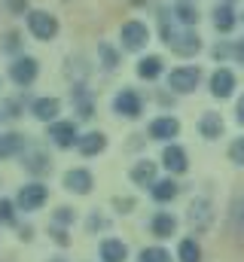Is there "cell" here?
Masks as SVG:
<instances>
[{
    "mask_svg": "<svg viewBox=\"0 0 244 262\" xmlns=\"http://www.w3.org/2000/svg\"><path fill=\"white\" fill-rule=\"evenodd\" d=\"M162 162H165V168L174 171V174H183V171H186V152H183L180 146H168V149L162 152Z\"/></svg>",
    "mask_w": 244,
    "mask_h": 262,
    "instance_id": "5bb4252c",
    "label": "cell"
},
{
    "mask_svg": "<svg viewBox=\"0 0 244 262\" xmlns=\"http://www.w3.org/2000/svg\"><path fill=\"white\" fill-rule=\"evenodd\" d=\"M34 76H37V61H34V58H18V61L12 64V79H15L18 85L34 82Z\"/></svg>",
    "mask_w": 244,
    "mask_h": 262,
    "instance_id": "9c48e42d",
    "label": "cell"
},
{
    "mask_svg": "<svg viewBox=\"0 0 244 262\" xmlns=\"http://www.w3.org/2000/svg\"><path fill=\"white\" fill-rule=\"evenodd\" d=\"M214 25H217V31H232L235 28V15H232V9L229 6H217V12H214Z\"/></svg>",
    "mask_w": 244,
    "mask_h": 262,
    "instance_id": "7402d4cb",
    "label": "cell"
},
{
    "mask_svg": "<svg viewBox=\"0 0 244 262\" xmlns=\"http://www.w3.org/2000/svg\"><path fill=\"white\" fill-rule=\"evenodd\" d=\"M159 73H162V58H156V55H150L137 64V76H144V79H156Z\"/></svg>",
    "mask_w": 244,
    "mask_h": 262,
    "instance_id": "44dd1931",
    "label": "cell"
},
{
    "mask_svg": "<svg viewBox=\"0 0 244 262\" xmlns=\"http://www.w3.org/2000/svg\"><path fill=\"white\" fill-rule=\"evenodd\" d=\"M49 137H52L58 146H73V140H76L79 134H76V125H73V122H55V125L49 128Z\"/></svg>",
    "mask_w": 244,
    "mask_h": 262,
    "instance_id": "8fae6325",
    "label": "cell"
},
{
    "mask_svg": "<svg viewBox=\"0 0 244 262\" xmlns=\"http://www.w3.org/2000/svg\"><path fill=\"white\" fill-rule=\"evenodd\" d=\"M174 195H177V183L174 180H162V183L153 186V198L156 201H171Z\"/></svg>",
    "mask_w": 244,
    "mask_h": 262,
    "instance_id": "603a6c76",
    "label": "cell"
},
{
    "mask_svg": "<svg viewBox=\"0 0 244 262\" xmlns=\"http://www.w3.org/2000/svg\"><path fill=\"white\" fill-rule=\"evenodd\" d=\"M189 223H192V229H208V223H211V204L208 201H195L189 207Z\"/></svg>",
    "mask_w": 244,
    "mask_h": 262,
    "instance_id": "9a60e30c",
    "label": "cell"
},
{
    "mask_svg": "<svg viewBox=\"0 0 244 262\" xmlns=\"http://www.w3.org/2000/svg\"><path fill=\"white\" fill-rule=\"evenodd\" d=\"M180 262H201V250L192 238L180 241Z\"/></svg>",
    "mask_w": 244,
    "mask_h": 262,
    "instance_id": "cb8c5ba5",
    "label": "cell"
},
{
    "mask_svg": "<svg viewBox=\"0 0 244 262\" xmlns=\"http://www.w3.org/2000/svg\"><path fill=\"white\" fill-rule=\"evenodd\" d=\"M162 37H165V43L177 52V55H195L198 49H201V40L192 34V31H186V34H177L171 25H168V15H162Z\"/></svg>",
    "mask_w": 244,
    "mask_h": 262,
    "instance_id": "6da1fadb",
    "label": "cell"
},
{
    "mask_svg": "<svg viewBox=\"0 0 244 262\" xmlns=\"http://www.w3.org/2000/svg\"><path fill=\"white\" fill-rule=\"evenodd\" d=\"M238 55H241V61H244V46H241V49H238Z\"/></svg>",
    "mask_w": 244,
    "mask_h": 262,
    "instance_id": "d6a6232c",
    "label": "cell"
},
{
    "mask_svg": "<svg viewBox=\"0 0 244 262\" xmlns=\"http://www.w3.org/2000/svg\"><path fill=\"white\" fill-rule=\"evenodd\" d=\"M238 122H241V125H244V98H241V101H238Z\"/></svg>",
    "mask_w": 244,
    "mask_h": 262,
    "instance_id": "1f68e13d",
    "label": "cell"
},
{
    "mask_svg": "<svg viewBox=\"0 0 244 262\" xmlns=\"http://www.w3.org/2000/svg\"><path fill=\"white\" fill-rule=\"evenodd\" d=\"M101 58L107 61V67H116V55H113V49H110V46H101Z\"/></svg>",
    "mask_w": 244,
    "mask_h": 262,
    "instance_id": "4dcf8cb0",
    "label": "cell"
},
{
    "mask_svg": "<svg viewBox=\"0 0 244 262\" xmlns=\"http://www.w3.org/2000/svg\"><path fill=\"white\" fill-rule=\"evenodd\" d=\"M177 131H180V122H177V119L162 116V119H156V122L150 125V137H156V140H168V137H174Z\"/></svg>",
    "mask_w": 244,
    "mask_h": 262,
    "instance_id": "30bf717a",
    "label": "cell"
},
{
    "mask_svg": "<svg viewBox=\"0 0 244 262\" xmlns=\"http://www.w3.org/2000/svg\"><path fill=\"white\" fill-rule=\"evenodd\" d=\"M232 89H235V73L226 70V67H220V70L211 76V92H214V98H229Z\"/></svg>",
    "mask_w": 244,
    "mask_h": 262,
    "instance_id": "5b68a950",
    "label": "cell"
},
{
    "mask_svg": "<svg viewBox=\"0 0 244 262\" xmlns=\"http://www.w3.org/2000/svg\"><path fill=\"white\" fill-rule=\"evenodd\" d=\"M198 131H201V137H220V131H223V119H220V113H205L201 116V122H198Z\"/></svg>",
    "mask_w": 244,
    "mask_h": 262,
    "instance_id": "d6986e66",
    "label": "cell"
},
{
    "mask_svg": "<svg viewBox=\"0 0 244 262\" xmlns=\"http://www.w3.org/2000/svg\"><path fill=\"white\" fill-rule=\"evenodd\" d=\"M229 159H232L235 165H244V137L232 140V146H229Z\"/></svg>",
    "mask_w": 244,
    "mask_h": 262,
    "instance_id": "83f0119b",
    "label": "cell"
},
{
    "mask_svg": "<svg viewBox=\"0 0 244 262\" xmlns=\"http://www.w3.org/2000/svg\"><path fill=\"white\" fill-rule=\"evenodd\" d=\"M198 79H201V70L198 67H177V70H171L168 85L174 92H192L198 85Z\"/></svg>",
    "mask_w": 244,
    "mask_h": 262,
    "instance_id": "277c9868",
    "label": "cell"
},
{
    "mask_svg": "<svg viewBox=\"0 0 244 262\" xmlns=\"http://www.w3.org/2000/svg\"><path fill=\"white\" fill-rule=\"evenodd\" d=\"M25 149V137L22 134H0V159H9L15 152Z\"/></svg>",
    "mask_w": 244,
    "mask_h": 262,
    "instance_id": "2e32d148",
    "label": "cell"
},
{
    "mask_svg": "<svg viewBox=\"0 0 244 262\" xmlns=\"http://www.w3.org/2000/svg\"><path fill=\"white\" fill-rule=\"evenodd\" d=\"M116 113L128 116V119H137L140 116V98L134 92H119L116 95Z\"/></svg>",
    "mask_w": 244,
    "mask_h": 262,
    "instance_id": "ba28073f",
    "label": "cell"
},
{
    "mask_svg": "<svg viewBox=\"0 0 244 262\" xmlns=\"http://www.w3.org/2000/svg\"><path fill=\"white\" fill-rule=\"evenodd\" d=\"M28 168H31V171H37V174H43V171H49V159H46L43 152H34V156H31V162H28Z\"/></svg>",
    "mask_w": 244,
    "mask_h": 262,
    "instance_id": "484cf974",
    "label": "cell"
},
{
    "mask_svg": "<svg viewBox=\"0 0 244 262\" xmlns=\"http://www.w3.org/2000/svg\"><path fill=\"white\" fill-rule=\"evenodd\" d=\"M28 28H31V34H34L37 40H52V37L58 34V21H55V15L40 12V9L28 15Z\"/></svg>",
    "mask_w": 244,
    "mask_h": 262,
    "instance_id": "7a4b0ae2",
    "label": "cell"
},
{
    "mask_svg": "<svg viewBox=\"0 0 244 262\" xmlns=\"http://www.w3.org/2000/svg\"><path fill=\"white\" fill-rule=\"evenodd\" d=\"M104 146H107V137H104L101 131H92V134L79 137V152H83V156H98Z\"/></svg>",
    "mask_w": 244,
    "mask_h": 262,
    "instance_id": "4fadbf2b",
    "label": "cell"
},
{
    "mask_svg": "<svg viewBox=\"0 0 244 262\" xmlns=\"http://www.w3.org/2000/svg\"><path fill=\"white\" fill-rule=\"evenodd\" d=\"M64 186L70 189V192H79V195H86L89 189H92V174L89 171H67L64 174Z\"/></svg>",
    "mask_w": 244,
    "mask_h": 262,
    "instance_id": "52a82bcc",
    "label": "cell"
},
{
    "mask_svg": "<svg viewBox=\"0 0 244 262\" xmlns=\"http://www.w3.org/2000/svg\"><path fill=\"white\" fill-rule=\"evenodd\" d=\"M131 180H134L137 186H150V183L156 180V165H153V162H137L134 171H131Z\"/></svg>",
    "mask_w": 244,
    "mask_h": 262,
    "instance_id": "ffe728a7",
    "label": "cell"
},
{
    "mask_svg": "<svg viewBox=\"0 0 244 262\" xmlns=\"http://www.w3.org/2000/svg\"><path fill=\"white\" fill-rule=\"evenodd\" d=\"M43 201H46V186H40V183L22 186V192H18V204H22L25 210H37Z\"/></svg>",
    "mask_w": 244,
    "mask_h": 262,
    "instance_id": "8992f818",
    "label": "cell"
},
{
    "mask_svg": "<svg viewBox=\"0 0 244 262\" xmlns=\"http://www.w3.org/2000/svg\"><path fill=\"white\" fill-rule=\"evenodd\" d=\"M177 18H180L183 25H195L198 21V12L192 6H177Z\"/></svg>",
    "mask_w": 244,
    "mask_h": 262,
    "instance_id": "f1b7e54d",
    "label": "cell"
},
{
    "mask_svg": "<svg viewBox=\"0 0 244 262\" xmlns=\"http://www.w3.org/2000/svg\"><path fill=\"white\" fill-rule=\"evenodd\" d=\"M150 229H153V235H156V238H171V235H174V229H177V220H174L171 213H156V216H153V223H150Z\"/></svg>",
    "mask_w": 244,
    "mask_h": 262,
    "instance_id": "7c38bea8",
    "label": "cell"
},
{
    "mask_svg": "<svg viewBox=\"0 0 244 262\" xmlns=\"http://www.w3.org/2000/svg\"><path fill=\"white\" fill-rule=\"evenodd\" d=\"M147 40H150L147 25H140V21H125V25H122V46H125V49L137 52V49L147 46Z\"/></svg>",
    "mask_w": 244,
    "mask_h": 262,
    "instance_id": "3957f363",
    "label": "cell"
},
{
    "mask_svg": "<svg viewBox=\"0 0 244 262\" xmlns=\"http://www.w3.org/2000/svg\"><path fill=\"white\" fill-rule=\"evenodd\" d=\"M140 262H171V256H168V250H162V247H147V250L140 253Z\"/></svg>",
    "mask_w": 244,
    "mask_h": 262,
    "instance_id": "d4e9b609",
    "label": "cell"
},
{
    "mask_svg": "<svg viewBox=\"0 0 244 262\" xmlns=\"http://www.w3.org/2000/svg\"><path fill=\"white\" fill-rule=\"evenodd\" d=\"M232 223L244 232V195H238L235 198V204H232Z\"/></svg>",
    "mask_w": 244,
    "mask_h": 262,
    "instance_id": "4316f807",
    "label": "cell"
},
{
    "mask_svg": "<svg viewBox=\"0 0 244 262\" xmlns=\"http://www.w3.org/2000/svg\"><path fill=\"white\" fill-rule=\"evenodd\" d=\"M58 101L55 98H40V101H34V116L37 119H43V122H49V119H55L58 116Z\"/></svg>",
    "mask_w": 244,
    "mask_h": 262,
    "instance_id": "e0dca14e",
    "label": "cell"
},
{
    "mask_svg": "<svg viewBox=\"0 0 244 262\" xmlns=\"http://www.w3.org/2000/svg\"><path fill=\"white\" fill-rule=\"evenodd\" d=\"M125 256H128V250H125V244L122 241H104L101 244V259L104 262H125Z\"/></svg>",
    "mask_w": 244,
    "mask_h": 262,
    "instance_id": "ac0fdd59",
    "label": "cell"
},
{
    "mask_svg": "<svg viewBox=\"0 0 244 262\" xmlns=\"http://www.w3.org/2000/svg\"><path fill=\"white\" fill-rule=\"evenodd\" d=\"M0 220L12 223V201H6V198H0Z\"/></svg>",
    "mask_w": 244,
    "mask_h": 262,
    "instance_id": "f546056e",
    "label": "cell"
}]
</instances>
